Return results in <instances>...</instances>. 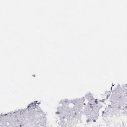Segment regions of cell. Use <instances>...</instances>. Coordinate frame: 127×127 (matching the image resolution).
Listing matches in <instances>:
<instances>
[{
  "label": "cell",
  "mask_w": 127,
  "mask_h": 127,
  "mask_svg": "<svg viewBox=\"0 0 127 127\" xmlns=\"http://www.w3.org/2000/svg\"><path fill=\"white\" fill-rule=\"evenodd\" d=\"M85 103V97L73 99H63L59 103L56 114L63 126H70L81 119Z\"/></svg>",
  "instance_id": "1"
},
{
  "label": "cell",
  "mask_w": 127,
  "mask_h": 127,
  "mask_svg": "<svg viewBox=\"0 0 127 127\" xmlns=\"http://www.w3.org/2000/svg\"><path fill=\"white\" fill-rule=\"evenodd\" d=\"M85 98L87 103H85L83 108V115L86 117L87 122H95L98 119L99 111L103 107L102 102L100 100L96 99L90 92L87 93Z\"/></svg>",
  "instance_id": "2"
}]
</instances>
